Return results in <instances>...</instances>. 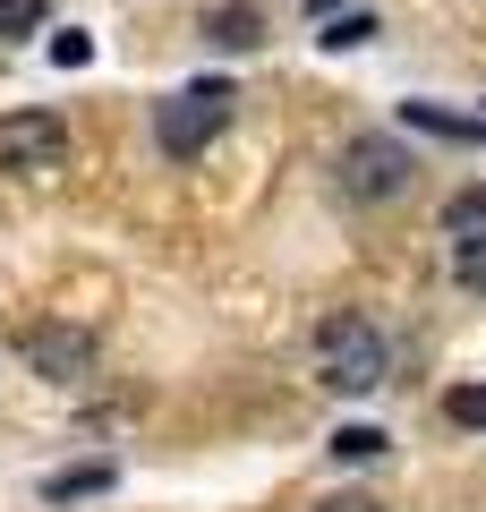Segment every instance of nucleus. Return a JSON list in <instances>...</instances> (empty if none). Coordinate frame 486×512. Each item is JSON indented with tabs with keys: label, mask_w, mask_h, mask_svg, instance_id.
I'll return each instance as SVG.
<instances>
[{
	"label": "nucleus",
	"mask_w": 486,
	"mask_h": 512,
	"mask_svg": "<svg viewBox=\"0 0 486 512\" xmlns=\"http://www.w3.org/2000/svg\"><path fill=\"white\" fill-rule=\"evenodd\" d=\"M316 376L333 384V393H376V384L393 376V342H384V325H367L359 308L324 316V325H316Z\"/></svg>",
	"instance_id": "nucleus-1"
},
{
	"label": "nucleus",
	"mask_w": 486,
	"mask_h": 512,
	"mask_svg": "<svg viewBox=\"0 0 486 512\" xmlns=\"http://www.w3.org/2000/svg\"><path fill=\"white\" fill-rule=\"evenodd\" d=\"M231 103H239V94L222 86V77H197V86L162 94V103H154V146L171 154V163H197L222 128H231Z\"/></svg>",
	"instance_id": "nucleus-2"
},
{
	"label": "nucleus",
	"mask_w": 486,
	"mask_h": 512,
	"mask_svg": "<svg viewBox=\"0 0 486 512\" xmlns=\"http://www.w3.org/2000/svg\"><path fill=\"white\" fill-rule=\"evenodd\" d=\"M410 146L401 137H384V128H367V137H350L342 146V197L350 205H393V197H410Z\"/></svg>",
	"instance_id": "nucleus-3"
},
{
	"label": "nucleus",
	"mask_w": 486,
	"mask_h": 512,
	"mask_svg": "<svg viewBox=\"0 0 486 512\" xmlns=\"http://www.w3.org/2000/svg\"><path fill=\"white\" fill-rule=\"evenodd\" d=\"M69 163V120L60 111H9L0 120V171H18V180H43V171Z\"/></svg>",
	"instance_id": "nucleus-4"
},
{
	"label": "nucleus",
	"mask_w": 486,
	"mask_h": 512,
	"mask_svg": "<svg viewBox=\"0 0 486 512\" xmlns=\"http://www.w3.org/2000/svg\"><path fill=\"white\" fill-rule=\"evenodd\" d=\"M26 367L43 384H86L94 376V333L86 325H35L26 333Z\"/></svg>",
	"instance_id": "nucleus-5"
},
{
	"label": "nucleus",
	"mask_w": 486,
	"mask_h": 512,
	"mask_svg": "<svg viewBox=\"0 0 486 512\" xmlns=\"http://www.w3.org/2000/svg\"><path fill=\"white\" fill-rule=\"evenodd\" d=\"M205 43H222V52H256L265 43V9L256 0H205Z\"/></svg>",
	"instance_id": "nucleus-6"
},
{
	"label": "nucleus",
	"mask_w": 486,
	"mask_h": 512,
	"mask_svg": "<svg viewBox=\"0 0 486 512\" xmlns=\"http://www.w3.org/2000/svg\"><path fill=\"white\" fill-rule=\"evenodd\" d=\"M401 120H410V128H435V137H461V146H478V137H486L478 120H461V111H444V103H401Z\"/></svg>",
	"instance_id": "nucleus-7"
},
{
	"label": "nucleus",
	"mask_w": 486,
	"mask_h": 512,
	"mask_svg": "<svg viewBox=\"0 0 486 512\" xmlns=\"http://www.w3.org/2000/svg\"><path fill=\"white\" fill-rule=\"evenodd\" d=\"M103 487H111V461H86V470H60L43 495H52V504H77V495H103Z\"/></svg>",
	"instance_id": "nucleus-8"
},
{
	"label": "nucleus",
	"mask_w": 486,
	"mask_h": 512,
	"mask_svg": "<svg viewBox=\"0 0 486 512\" xmlns=\"http://www.w3.org/2000/svg\"><path fill=\"white\" fill-rule=\"evenodd\" d=\"M478 231H486V188H461L444 205V239H478Z\"/></svg>",
	"instance_id": "nucleus-9"
},
{
	"label": "nucleus",
	"mask_w": 486,
	"mask_h": 512,
	"mask_svg": "<svg viewBox=\"0 0 486 512\" xmlns=\"http://www.w3.org/2000/svg\"><path fill=\"white\" fill-rule=\"evenodd\" d=\"M367 35H376V18H367V9H342V18H324L316 43H324V52H359Z\"/></svg>",
	"instance_id": "nucleus-10"
},
{
	"label": "nucleus",
	"mask_w": 486,
	"mask_h": 512,
	"mask_svg": "<svg viewBox=\"0 0 486 512\" xmlns=\"http://www.w3.org/2000/svg\"><path fill=\"white\" fill-rule=\"evenodd\" d=\"M384 427H333V461H384Z\"/></svg>",
	"instance_id": "nucleus-11"
},
{
	"label": "nucleus",
	"mask_w": 486,
	"mask_h": 512,
	"mask_svg": "<svg viewBox=\"0 0 486 512\" xmlns=\"http://www.w3.org/2000/svg\"><path fill=\"white\" fill-rule=\"evenodd\" d=\"M452 282H461V291H486V231L452 239Z\"/></svg>",
	"instance_id": "nucleus-12"
},
{
	"label": "nucleus",
	"mask_w": 486,
	"mask_h": 512,
	"mask_svg": "<svg viewBox=\"0 0 486 512\" xmlns=\"http://www.w3.org/2000/svg\"><path fill=\"white\" fill-rule=\"evenodd\" d=\"M43 18H52V0H0V43H18V35H35Z\"/></svg>",
	"instance_id": "nucleus-13"
},
{
	"label": "nucleus",
	"mask_w": 486,
	"mask_h": 512,
	"mask_svg": "<svg viewBox=\"0 0 486 512\" xmlns=\"http://www.w3.org/2000/svg\"><path fill=\"white\" fill-rule=\"evenodd\" d=\"M444 419L452 427H486V384H452V393H444Z\"/></svg>",
	"instance_id": "nucleus-14"
},
{
	"label": "nucleus",
	"mask_w": 486,
	"mask_h": 512,
	"mask_svg": "<svg viewBox=\"0 0 486 512\" xmlns=\"http://www.w3.org/2000/svg\"><path fill=\"white\" fill-rule=\"evenodd\" d=\"M52 60H60V69H86L94 43H86V35H52Z\"/></svg>",
	"instance_id": "nucleus-15"
},
{
	"label": "nucleus",
	"mask_w": 486,
	"mask_h": 512,
	"mask_svg": "<svg viewBox=\"0 0 486 512\" xmlns=\"http://www.w3.org/2000/svg\"><path fill=\"white\" fill-rule=\"evenodd\" d=\"M316 512H384V504H376V495H359V487H342V495H324Z\"/></svg>",
	"instance_id": "nucleus-16"
},
{
	"label": "nucleus",
	"mask_w": 486,
	"mask_h": 512,
	"mask_svg": "<svg viewBox=\"0 0 486 512\" xmlns=\"http://www.w3.org/2000/svg\"><path fill=\"white\" fill-rule=\"evenodd\" d=\"M333 9H342V0H307V18H333Z\"/></svg>",
	"instance_id": "nucleus-17"
},
{
	"label": "nucleus",
	"mask_w": 486,
	"mask_h": 512,
	"mask_svg": "<svg viewBox=\"0 0 486 512\" xmlns=\"http://www.w3.org/2000/svg\"><path fill=\"white\" fill-rule=\"evenodd\" d=\"M478 128H486V111H478Z\"/></svg>",
	"instance_id": "nucleus-18"
}]
</instances>
